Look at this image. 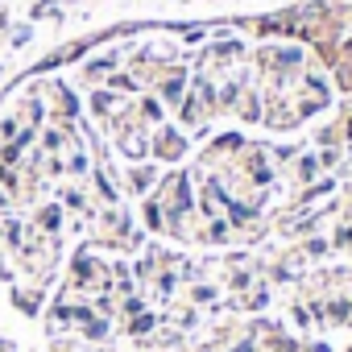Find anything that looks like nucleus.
Returning <instances> with one entry per match:
<instances>
[{
	"label": "nucleus",
	"instance_id": "1",
	"mask_svg": "<svg viewBox=\"0 0 352 352\" xmlns=\"http://www.w3.org/2000/svg\"><path fill=\"white\" fill-rule=\"evenodd\" d=\"M0 352H352V91L286 9L0 91Z\"/></svg>",
	"mask_w": 352,
	"mask_h": 352
},
{
	"label": "nucleus",
	"instance_id": "2",
	"mask_svg": "<svg viewBox=\"0 0 352 352\" xmlns=\"http://www.w3.org/2000/svg\"><path fill=\"white\" fill-rule=\"evenodd\" d=\"M286 13L323 54L331 75L352 91V0H294Z\"/></svg>",
	"mask_w": 352,
	"mask_h": 352
}]
</instances>
